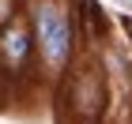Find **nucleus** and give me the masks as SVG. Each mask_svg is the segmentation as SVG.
<instances>
[{
    "instance_id": "1",
    "label": "nucleus",
    "mask_w": 132,
    "mask_h": 124,
    "mask_svg": "<svg viewBox=\"0 0 132 124\" xmlns=\"http://www.w3.org/2000/svg\"><path fill=\"white\" fill-rule=\"evenodd\" d=\"M30 26L34 41H38L42 60L53 72L68 68L72 53H76V26H72V11L61 0H34L30 4Z\"/></svg>"
},
{
    "instance_id": "2",
    "label": "nucleus",
    "mask_w": 132,
    "mask_h": 124,
    "mask_svg": "<svg viewBox=\"0 0 132 124\" xmlns=\"http://www.w3.org/2000/svg\"><path fill=\"white\" fill-rule=\"evenodd\" d=\"M34 30L23 23V15H11L0 26V64L8 72H23V64L34 56Z\"/></svg>"
}]
</instances>
